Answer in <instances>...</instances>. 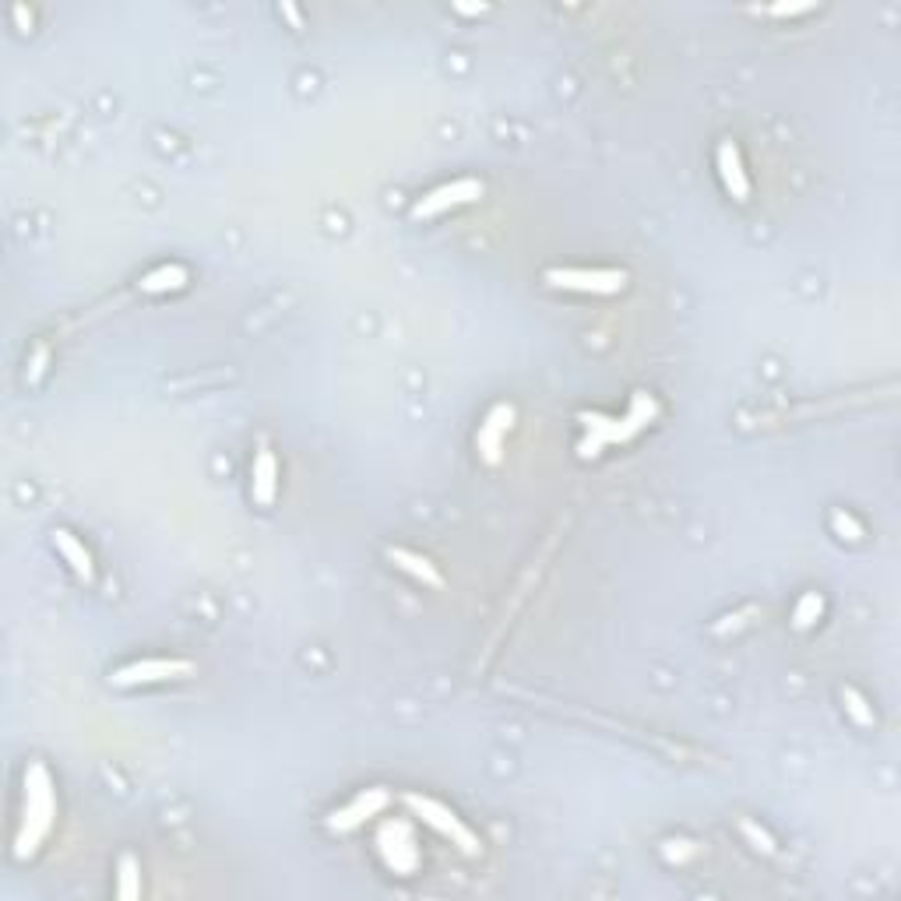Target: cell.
Here are the masks:
<instances>
[{
	"label": "cell",
	"instance_id": "obj_1",
	"mask_svg": "<svg viewBox=\"0 0 901 901\" xmlns=\"http://www.w3.org/2000/svg\"><path fill=\"white\" fill-rule=\"evenodd\" d=\"M53 817H57V799H53L50 771L43 764H32L25 771V810H22V828H18V838H15L18 859H29L39 849V842L50 835Z\"/></svg>",
	"mask_w": 901,
	"mask_h": 901
},
{
	"label": "cell",
	"instance_id": "obj_2",
	"mask_svg": "<svg viewBox=\"0 0 901 901\" xmlns=\"http://www.w3.org/2000/svg\"><path fill=\"white\" fill-rule=\"evenodd\" d=\"M659 416V405H655V398L648 395H634V402H630V412L623 419H606V416H581V423H585L588 437L581 440V455H599L606 444H620V440L634 437V433L641 430L645 423H652V419Z\"/></svg>",
	"mask_w": 901,
	"mask_h": 901
},
{
	"label": "cell",
	"instance_id": "obj_3",
	"mask_svg": "<svg viewBox=\"0 0 901 901\" xmlns=\"http://www.w3.org/2000/svg\"><path fill=\"white\" fill-rule=\"evenodd\" d=\"M405 803H409L412 814L423 817V824H430L433 831H440L444 838H451V842H455L458 849L465 852V856H479V852H483L479 838L472 835V831L465 828V824L458 821V817L451 814L444 803H437V799H430V796H416V792H412V796H405Z\"/></svg>",
	"mask_w": 901,
	"mask_h": 901
},
{
	"label": "cell",
	"instance_id": "obj_4",
	"mask_svg": "<svg viewBox=\"0 0 901 901\" xmlns=\"http://www.w3.org/2000/svg\"><path fill=\"white\" fill-rule=\"evenodd\" d=\"M546 282L557 289H578V293H599V296H613L627 286V272H588V268H550L546 272Z\"/></svg>",
	"mask_w": 901,
	"mask_h": 901
},
{
	"label": "cell",
	"instance_id": "obj_5",
	"mask_svg": "<svg viewBox=\"0 0 901 901\" xmlns=\"http://www.w3.org/2000/svg\"><path fill=\"white\" fill-rule=\"evenodd\" d=\"M476 198H483V184L465 176V180H455V184H444L433 194H426V198L412 208V219H433V215L447 212V208L465 205V201H476Z\"/></svg>",
	"mask_w": 901,
	"mask_h": 901
},
{
	"label": "cell",
	"instance_id": "obj_6",
	"mask_svg": "<svg viewBox=\"0 0 901 901\" xmlns=\"http://www.w3.org/2000/svg\"><path fill=\"white\" fill-rule=\"evenodd\" d=\"M377 842H381L384 863H388L391 870L395 873H416L419 849H416V838H412L409 824H384Z\"/></svg>",
	"mask_w": 901,
	"mask_h": 901
},
{
	"label": "cell",
	"instance_id": "obj_7",
	"mask_svg": "<svg viewBox=\"0 0 901 901\" xmlns=\"http://www.w3.org/2000/svg\"><path fill=\"white\" fill-rule=\"evenodd\" d=\"M191 669L194 666L187 659H145V662H134V666H124L120 673H113V683H117V687H134V683H155V680H173V676H187Z\"/></svg>",
	"mask_w": 901,
	"mask_h": 901
},
{
	"label": "cell",
	"instance_id": "obj_8",
	"mask_svg": "<svg viewBox=\"0 0 901 901\" xmlns=\"http://www.w3.org/2000/svg\"><path fill=\"white\" fill-rule=\"evenodd\" d=\"M388 789H367L363 792V796H356L352 799L349 806H342V810H335V814H331V831H352V828H359V824L367 821V817H374V814H381L384 806H388Z\"/></svg>",
	"mask_w": 901,
	"mask_h": 901
},
{
	"label": "cell",
	"instance_id": "obj_9",
	"mask_svg": "<svg viewBox=\"0 0 901 901\" xmlns=\"http://www.w3.org/2000/svg\"><path fill=\"white\" fill-rule=\"evenodd\" d=\"M514 426V409L511 405H497V409L486 416L483 430H479L476 444H479V455H483L486 465H497L500 462V447H504V433Z\"/></svg>",
	"mask_w": 901,
	"mask_h": 901
},
{
	"label": "cell",
	"instance_id": "obj_10",
	"mask_svg": "<svg viewBox=\"0 0 901 901\" xmlns=\"http://www.w3.org/2000/svg\"><path fill=\"white\" fill-rule=\"evenodd\" d=\"M715 159H718V173H722L726 191L733 194L736 201H747L750 198V176H747V169H743L740 148H736L733 141H722L718 152H715Z\"/></svg>",
	"mask_w": 901,
	"mask_h": 901
},
{
	"label": "cell",
	"instance_id": "obj_11",
	"mask_svg": "<svg viewBox=\"0 0 901 901\" xmlns=\"http://www.w3.org/2000/svg\"><path fill=\"white\" fill-rule=\"evenodd\" d=\"M275 486H279V465L268 447H261L254 458V500L261 507H268L275 500Z\"/></svg>",
	"mask_w": 901,
	"mask_h": 901
},
{
	"label": "cell",
	"instance_id": "obj_12",
	"mask_svg": "<svg viewBox=\"0 0 901 901\" xmlns=\"http://www.w3.org/2000/svg\"><path fill=\"white\" fill-rule=\"evenodd\" d=\"M53 543H57L60 557H64L67 564L74 567V574H78L81 581H92V578H96V567H92V557H88V550L78 543V539H74L71 532L57 528V532H53Z\"/></svg>",
	"mask_w": 901,
	"mask_h": 901
},
{
	"label": "cell",
	"instance_id": "obj_13",
	"mask_svg": "<svg viewBox=\"0 0 901 901\" xmlns=\"http://www.w3.org/2000/svg\"><path fill=\"white\" fill-rule=\"evenodd\" d=\"M388 560L402 567V571H409L412 578H419L423 585H430V588L444 585V578L437 574V567H433L426 557H416V553H409V550H388Z\"/></svg>",
	"mask_w": 901,
	"mask_h": 901
},
{
	"label": "cell",
	"instance_id": "obj_14",
	"mask_svg": "<svg viewBox=\"0 0 901 901\" xmlns=\"http://www.w3.org/2000/svg\"><path fill=\"white\" fill-rule=\"evenodd\" d=\"M184 286H187V268H180V264H166V268L141 279L145 293H166V289H184Z\"/></svg>",
	"mask_w": 901,
	"mask_h": 901
},
{
	"label": "cell",
	"instance_id": "obj_15",
	"mask_svg": "<svg viewBox=\"0 0 901 901\" xmlns=\"http://www.w3.org/2000/svg\"><path fill=\"white\" fill-rule=\"evenodd\" d=\"M824 613V599L817 592H806L803 599H799V606H796V613H792V623H796L799 630H806L810 627V623L817 620V616Z\"/></svg>",
	"mask_w": 901,
	"mask_h": 901
},
{
	"label": "cell",
	"instance_id": "obj_16",
	"mask_svg": "<svg viewBox=\"0 0 901 901\" xmlns=\"http://www.w3.org/2000/svg\"><path fill=\"white\" fill-rule=\"evenodd\" d=\"M138 877H141V873H138V863H134V856L120 859V887H117L120 898H138V894H141Z\"/></svg>",
	"mask_w": 901,
	"mask_h": 901
},
{
	"label": "cell",
	"instance_id": "obj_17",
	"mask_svg": "<svg viewBox=\"0 0 901 901\" xmlns=\"http://www.w3.org/2000/svg\"><path fill=\"white\" fill-rule=\"evenodd\" d=\"M845 708H849V715L856 718L859 726H873V711L866 708V701L856 694V690H845Z\"/></svg>",
	"mask_w": 901,
	"mask_h": 901
},
{
	"label": "cell",
	"instance_id": "obj_18",
	"mask_svg": "<svg viewBox=\"0 0 901 901\" xmlns=\"http://www.w3.org/2000/svg\"><path fill=\"white\" fill-rule=\"evenodd\" d=\"M743 835H747V838H750V842H754V845H757V849H761V852H775V842H771V838H768V835H764V831H761V828H757V824L743 821Z\"/></svg>",
	"mask_w": 901,
	"mask_h": 901
},
{
	"label": "cell",
	"instance_id": "obj_19",
	"mask_svg": "<svg viewBox=\"0 0 901 901\" xmlns=\"http://www.w3.org/2000/svg\"><path fill=\"white\" fill-rule=\"evenodd\" d=\"M835 528H842V532H849V539H859V525L852 518H845V514H835Z\"/></svg>",
	"mask_w": 901,
	"mask_h": 901
},
{
	"label": "cell",
	"instance_id": "obj_20",
	"mask_svg": "<svg viewBox=\"0 0 901 901\" xmlns=\"http://www.w3.org/2000/svg\"><path fill=\"white\" fill-rule=\"evenodd\" d=\"M799 11H810V4H792V8H771V15H799Z\"/></svg>",
	"mask_w": 901,
	"mask_h": 901
}]
</instances>
